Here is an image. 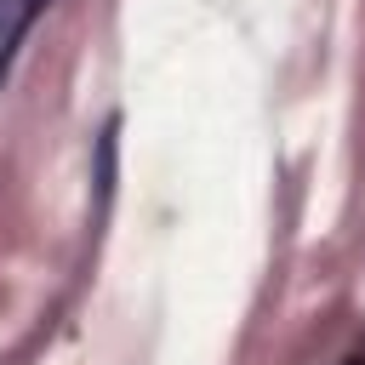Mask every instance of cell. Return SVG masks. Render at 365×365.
<instances>
[{
  "label": "cell",
  "instance_id": "obj_1",
  "mask_svg": "<svg viewBox=\"0 0 365 365\" xmlns=\"http://www.w3.org/2000/svg\"><path fill=\"white\" fill-rule=\"evenodd\" d=\"M51 6H57V0H0V91H6L11 68H17V51H23L29 29H34Z\"/></svg>",
  "mask_w": 365,
  "mask_h": 365
}]
</instances>
